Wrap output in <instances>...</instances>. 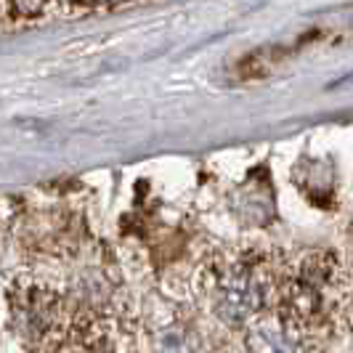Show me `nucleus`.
I'll return each instance as SVG.
<instances>
[{
	"label": "nucleus",
	"instance_id": "f257e3e1",
	"mask_svg": "<svg viewBox=\"0 0 353 353\" xmlns=\"http://www.w3.org/2000/svg\"><path fill=\"white\" fill-rule=\"evenodd\" d=\"M263 305V284L248 263L231 265L218 279L215 314L229 324H245Z\"/></svg>",
	"mask_w": 353,
	"mask_h": 353
},
{
	"label": "nucleus",
	"instance_id": "f03ea898",
	"mask_svg": "<svg viewBox=\"0 0 353 353\" xmlns=\"http://www.w3.org/2000/svg\"><path fill=\"white\" fill-rule=\"evenodd\" d=\"M248 353H303L301 340L287 327L274 324H255L245 337Z\"/></svg>",
	"mask_w": 353,
	"mask_h": 353
},
{
	"label": "nucleus",
	"instance_id": "7ed1b4c3",
	"mask_svg": "<svg viewBox=\"0 0 353 353\" xmlns=\"http://www.w3.org/2000/svg\"><path fill=\"white\" fill-rule=\"evenodd\" d=\"M236 212L245 218V221H255V223H265V218L274 210V196L271 189L263 186L258 178H250L248 183L239 189L236 194Z\"/></svg>",
	"mask_w": 353,
	"mask_h": 353
},
{
	"label": "nucleus",
	"instance_id": "20e7f679",
	"mask_svg": "<svg viewBox=\"0 0 353 353\" xmlns=\"http://www.w3.org/2000/svg\"><path fill=\"white\" fill-rule=\"evenodd\" d=\"M157 353H202L194 335L186 330H165L154 343Z\"/></svg>",
	"mask_w": 353,
	"mask_h": 353
}]
</instances>
